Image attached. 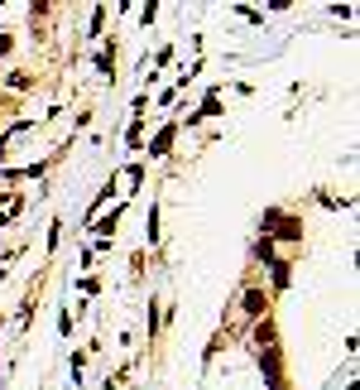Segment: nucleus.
I'll return each instance as SVG.
<instances>
[]
</instances>
